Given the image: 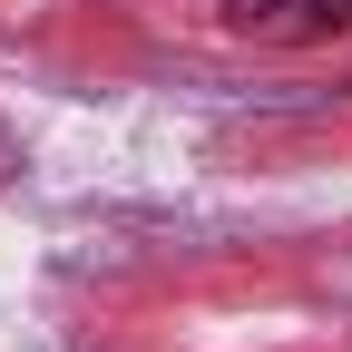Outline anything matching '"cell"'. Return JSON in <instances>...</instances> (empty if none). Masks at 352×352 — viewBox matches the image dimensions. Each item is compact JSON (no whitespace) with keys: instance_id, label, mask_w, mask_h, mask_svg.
Instances as JSON below:
<instances>
[{"instance_id":"obj_1","label":"cell","mask_w":352,"mask_h":352,"mask_svg":"<svg viewBox=\"0 0 352 352\" xmlns=\"http://www.w3.org/2000/svg\"><path fill=\"white\" fill-rule=\"evenodd\" d=\"M215 20H226L235 39L314 50V39H352V0H215Z\"/></svg>"}]
</instances>
